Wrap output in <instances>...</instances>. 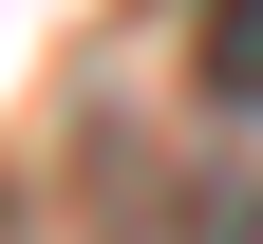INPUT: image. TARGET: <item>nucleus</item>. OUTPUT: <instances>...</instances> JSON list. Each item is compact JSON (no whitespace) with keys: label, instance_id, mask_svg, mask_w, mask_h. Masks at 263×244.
Instances as JSON below:
<instances>
[{"label":"nucleus","instance_id":"f03ea898","mask_svg":"<svg viewBox=\"0 0 263 244\" xmlns=\"http://www.w3.org/2000/svg\"><path fill=\"white\" fill-rule=\"evenodd\" d=\"M207 94L263 113V0H207Z\"/></svg>","mask_w":263,"mask_h":244},{"label":"nucleus","instance_id":"f257e3e1","mask_svg":"<svg viewBox=\"0 0 263 244\" xmlns=\"http://www.w3.org/2000/svg\"><path fill=\"white\" fill-rule=\"evenodd\" d=\"M94 188H113V244H245V188H170L151 169V132H76Z\"/></svg>","mask_w":263,"mask_h":244}]
</instances>
